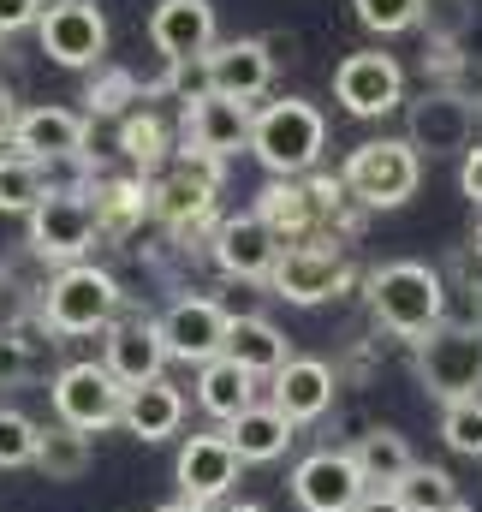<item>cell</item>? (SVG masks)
I'll use <instances>...</instances> for the list:
<instances>
[{
  "mask_svg": "<svg viewBox=\"0 0 482 512\" xmlns=\"http://www.w3.org/2000/svg\"><path fill=\"white\" fill-rule=\"evenodd\" d=\"M239 453L227 447V435H185L179 459H173V483H179V501H197V507H221L239 483Z\"/></svg>",
  "mask_w": 482,
  "mask_h": 512,
  "instance_id": "5bb4252c",
  "label": "cell"
},
{
  "mask_svg": "<svg viewBox=\"0 0 482 512\" xmlns=\"http://www.w3.org/2000/svg\"><path fill=\"white\" fill-rule=\"evenodd\" d=\"M334 393H340V376H334L322 358H286V364L268 376V405H274L292 429H298V423L328 417Z\"/></svg>",
  "mask_w": 482,
  "mask_h": 512,
  "instance_id": "ac0fdd59",
  "label": "cell"
},
{
  "mask_svg": "<svg viewBox=\"0 0 482 512\" xmlns=\"http://www.w3.org/2000/svg\"><path fill=\"white\" fill-rule=\"evenodd\" d=\"M477 328H482V298H477Z\"/></svg>",
  "mask_w": 482,
  "mask_h": 512,
  "instance_id": "7dc6e473",
  "label": "cell"
},
{
  "mask_svg": "<svg viewBox=\"0 0 482 512\" xmlns=\"http://www.w3.org/2000/svg\"><path fill=\"white\" fill-rule=\"evenodd\" d=\"M12 126H18V102H12V90L0 84V143H12Z\"/></svg>",
  "mask_w": 482,
  "mask_h": 512,
  "instance_id": "ee69618b",
  "label": "cell"
},
{
  "mask_svg": "<svg viewBox=\"0 0 482 512\" xmlns=\"http://www.w3.org/2000/svg\"><path fill=\"white\" fill-rule=\"evenodd\" d=\"M250 114L256 108H244L233 96H197V102H185V149H203V155H215V161H233L239 149H250Z\"/></svg>",
  "mask_w": 482,
  "mask_h": 512,
  "instance_id": "ffe728a7",
  "label": "cell"
},
{
  "mask_svg": "<svg viewBox=\"0 0 482 512\" xmlns=\"http://www.w3.org/2000/svg\"><path fill=\"white\" fill-rule=\"evenodd\" d=\"M447 274H453L471 298H482V245H465V251L453 256V268H447Z\"/></svg>",
  "mask_w": 482,
  "mask_h": 512,
  "instance_id": "60d3db41",
  "label": "cell"
},
{
  "mask_svg": "<svg viewBox=\"0 0 482 512\" xmlns=\"http://www.w3.org/2000/svg\"><path fill=\"white\" fill-rule=\"evenodd\" d=\"M155 90H167V96H179V102L209 96V66H203V54H197V60H167V72H161Z\"/></svg>",
  "mask_w": 482,
  "mask_h": 512,
  "instance_id": "74e56055",
  "label": "cell"
},
{
  "mask_svg": "<svg viewBox=\"0 0 482 512\" xmlns=\"http://www.w3.org/2000/svg\"><path fill=\"white\" fill-rule=\"evenodd\" d=\"M125 310L120 280L96 262H66L42 292H36V316L54 334H108Z\"/></svg>",
  "mask_w": 482,
  "mask_h": 512,
  "instance_id": "3957f363",
  "label": "cell"
},
{
  "mask_svg": "<svg viewBox=\"0 0 482 512\" xmlns=\"http://www.w3.org/2000/svg\"><path fill=\"white\" fill-rule=\"evenodd\" d=\"M179 423H185V393L167 376H155V382H143V387H125V405H120L125 435H137V441H173Z\"/></svg>",
  "mask_w": 482,
  "mask_h": 512,
  "instance_id": "603a6c76",
  "label": "cell"
},
{
  "mask_svg": "<svg viewBox=\"0 0 482 512\" xmlns=\"http://www.w3.org/2000/svg\"><path fill=\"white\" fill-rule=\"evenodd\" d=\"M221 512H268V507H256V501H233V507H221Z\"/></svg>",
  "mask_w": 482,
  "mask_h": 512,
  "instance_id": "bcb514c9",
  "label": "cell"
},
{
  "mask_svg": "<svg viewBox=\"0 0 482 512\" xmlns=\"http://www.w3.org/2000/svg\"><path fill=\"white\" fill-rule=\"evenodd\" d=\"M322 143H328V120H322V108L304 102V96H280V102H262V108L250 114V155H256L274 179H304V173H316Z\"/></svg>",
  "mask_w": 482,
  "mask_h": 512,
  "instance_id": "7a4b0ae2",
  "label": "cell"
},
{
  "mask_svg": "<svg viewBox=\"0 0 482 512\" xmlns=\"http://www.w3.org/2000/svg\"><path fill=\"white\" fill-rule=\"evenodd\" d=\"M209 256L227 280H244V286H268V268L280 256V239L262 227V215H227L215 221V239H209Z\"/></svg>",
  "mask_w": 482,
  "mask_h": 512,
  "instance_id": "e0dca14e",
  "label": "cell"
},
{
  "mask_svg": "<svg viewBox=\"0 0 482 512\" xmlns=\"http://www.w3.org/2000/svg\"><path fill=\"white\" fill-rule=\"evenodd\" d=\"M149 42L161 60H197L209 54L221 36H215V6L209 0H161L149 12Z\"/></svg>",
  "mask_w": 482,
  "mask_h": 512,
  "instance_id": "7402d4cb",
  "label": "cell"
},
{
  "mask_svg": "<svg viewBox=\"0 0 482 512\" xmlns=\"http://www.w3.org/2000/svg\"><path fill=\"white\" fill-rule=\"evenodd\" d=\"M30 221V251L42 262H90V245H96V215H90V197L84 191H60L48 185V197L24 215Z\"/></svg>",
  "mask_w": 482,
  "mask_h": 512,
  "instance_id": "9c48e42d",
  "label": "cell"
},
{
  "mask_svg": "<svg viewBox=\"0 0 482 512\" xmlns=\"http://www.w3.org/2000/svg\"><path fill=\"white\" fill-rule=\"evenodd\" d=\"M417 382L429 399H482V328L477 322H441L417 340Z\"/></svg>",
  "mask_w": 482,
  "mask_h": 512,
  "instance_id": "5b68a950",
  "label": "cell"
},
{
  "mask_svg": "<svg viewBox=\"0 0 482 512\" xmlns=\"http://www.w3.org/2000/svg\"><path fill=\"white\" fill-rule=\"evenodd\" d=\"M334 102L352 114V120H381L405 102V72L393 54L381 48H363V54H346L334 66Z\"/></svg>",
  "mask_w": 482,
  "mask_h": 512,
  "instance_id": "8fae6325",
  "label": "cell"
},
{
  "mask_svg": "<svg viewBox=\"0 0 482 512\" xmlns=\"http://www.w3.org/2000/svg\"><path fill=\"white\" fill-rule=\"evenodd\" d=\"M221 358H233L244 376H274L286 358H292V346H286V334L268 322V316H233L227 322V340H221Z\"/></svg>",
  "mask_w": 482,
  "mask_h": 512,
  "instance_id": "484cf974",
  "label": "cell"
},
{
  "mask_svg": "<svg viewBox=\"0 0 482 512\" xmlns=\"http://www.w3.org/2000/svg\"><path fill=\"white\" fill-rule=\"evenodd\" d=\"M393 501L405 512H471L465 495H459V483H453L441 465H411V471L393 483Z\"/></svg>",
  "mask_w": 482,
  "mask_h": 512,
  "instance_id": "f546056e",
  "label": "cell"
},
{
  "mask_svg": "<svg viewBox=\"0 0 482 512\" xmlns=\"http://www.w3.org/2000/svg\"><path fill=\"white\" fill-rule=\"evenodd\" d=\"M477 137V114H471V96L459 90H423L405 114V143L417 155H465Z\"/></svg>",
  "mask_w": 482,
  "mask_h": 512,
  "instance_id": "4fadbf2b",
  "label": "cell"
},
{
  "mask_svg": "<svg viewBox=\"0 0 482 512\" xmlns=\"http://www.w3.org/2000/svg\"><path fill=\"white\" fill-rule=\"evenodd\" d=\"M352 453V465H358V477H363V489H393L417 459H411V441L399 435V429H363L358 441L346 447Z\"/></svg>",
  "mask_w": 482,
  "mask_h": 512,
  "instance_id": "4316f807",
  "label": "cell"
},
{
  "mask_svg": "<svg viewBox=\"0 0 482 512\" xmlns=\"http://www.w3.org/2000/svg\"><path fill=\"white\" fill-rule=\"evenodd\" d=\"M90 215H96V239H131L143 221H149V179H96L90 191Z\"/></svg>",
  "mask_w": 482,
  "mask_h": 512,
  "instance_id": "cb8c5ba5",
  "label": "cell"
},
{
  "mask_svg": "<svg viewBox=\"0 0 482 512\" xmlns=\"http://www.w3.org/2000/svg\"><path fill=\"white\" fill-rule=\"evenodd\" d=\"M48 399H54V417L66 429H84V435H102L120 423L125 387L108 376V364H66L54 382H48Z\"/></svg>",
  "mask_w": 482,
  "mask_h": 512,
  "instance_id": "30bf717a",
  "label": "cell"
},
{
  "mask_svg": "<svg viewBox=\"0 0 482 512\" xmlns=\"http://www.w3.org/2000/svg\"><path fill=\"white\" fill-rule=\"evenodd\" d=\"M48 0H0V36H18V30H36Z\"/></svg>",
  "mask_w": 482,
  "mask_h": 512,
  "instance_id": "ab89813d",
  "label": "cell"
},
{
  "mask_svg": "<svg viewBox=\"0 0 482 512\" xmlns=\"http://www.w3.org/2000/svg\"><path fill=\"white\" fill-rule=\"evenodd\" d=\"M352 286V268L334 239H304V245H286L268 268V292L286 298V304H322V298H340Z\"/></svg>",
  "mask_w": 482,
  "mask_h": 512,
  "instance_id": "ba28073f",
  "label": "cell"
},
{
  "mask_svg": "<svg viewBox=\"0 0 482 512\" xmlns=\"http://www.w3.org/2000/svg\"><path fill=\"white\" fill-rule=\"evenodd\" d=\"M441 441L465 459H482V399H453L441 405Z\"/></svg>",
  "mask_w": 482,
  "mask_h": 512,
  "instance_id": "836d02e7",
  "label": "cell"
},
{
  "mask_svg": "<svg viewBox=\"0 0 482 512\" xmlns=\"http://www.w3.org/2000/svg\"><path fill=\"white\" fill-rule=\"evenodd\" d=\"M340 179H346V191L363 209H399L423 185V155L405 137H369V143H358L346 155Z\"/></svg>",
  "mask_w": 482,
  "mask_h": 512,
  "instance_id": "8992f818",
  "label": "cell"
},
{
  "mask_svg": "<svg viewBox=\"0 0 482 512\" xmlns=\"http://www.w3.org/2000/svg\"><path fill=\"white\" fill-rule=\"evenodd\" d=\"M36 42L66 72H96L108 54V18L96 0H48L36 18Z\"/></svg>",
  "mask_w": 482,
  "mask_h": 512,
  "instance_id": "52a82bcc",
  "label": "cell"
},
{
  "mask_svg": "<svg viewBox=\"0 0 482 512\" xmlns=\"http://www.w3.org/2000/svg\"><path fill=\"white\" fill-rule=\"evenodd\" d=\"M221 435H227V447L239 453V465H274V459L292 447V423H286L268 399L244 405L233 423H221Z\"/></svg>",
  "mask_w": 482,
  "mask_h": 512,
  "instance_id": "d4e9b609",
  "label": "cell"
},
{
  "mask_svg": "<svg viewBox=\"0 0 482 512\" xmlns=\"http://www.w3.org/2000/svg\"><path fill=\"white\" fill-rule=\"evenodd\" d=\"M197 405L215 423H233L244 405H256V376H244L233 358H209V364H197Z\"/></svg>",
  "mask_w": 482,
  "mask_h": 512,
  "instance_id": "83f0119b",
  "label": "cell"
},
{
  "mask_svg": "<svg viewBox=\"0 0 482 512\" xmlns=\"http://www.w3.org/2000/svg\"><path fill=\"white\" fill-rule=\"evenodd\" d=\"M215 197H221V161L203 149H179L161 179H149V215L173 239H197L215 227Z\"/></svg>",
  "mask_w": 482,
  "mask_h": 512,
  "instance_id": "277c9868",
  "label": "cell"
},
{
  "mask_svg": "<svg viewBox=\"0 0 482 512\" xmlns=\"http://www.w3.org/2000/svg\"><path fill=\"white\" fill-rule=\"evenodd\" d=\"M24 376H30V346L12 328H0V387H18Z\"/></svg>",
  "mask_w": 482,
  "mask_h": 512,
  "instance_id": "f35d334b",
  "label": "cell"
},
{
  "mask_svg": "<svg viewBox=\"0 0 482 512\" xmlns=\"http://www.w3.org/2000/svg\"><path fill=\"white\" fill-rule=\"evenodd\" d=\"M352 6L369 36H405L417 30V12H423V0H352Z\"/></svg>",
  "mask_w": 482,
  "mask_h": 512,
  "instance_id": "8d00e7d4",
  "label": "cell"
},
{
  "mask_svg": "<svg viewBox=\"0 0 482 512\" xmlns=\"http://www.w3.org/2000/svg\"><path fill=\"white\" fill-rule=\"evenodd\" d=\"M120 155L137 167V173H155L167 155H173V137H167V120L149 114V108H131L120 120Z\"/></svg>",
  "mask_w": 482,
  "mask_h": 512,
  "instance_id": "4dcf8cb0",
  "label": "cell"
},
{
  "mask_svg": "<svg viewBox=\"0 0 482 512\" xmlns=\"http://www.w3.org/2000/svg\"><path fill=\"white\" fill-rule=\"evenodd\" d=\"M155 512H209V507H197V501H167V507H155Z\"/></svg>",
  "mask_w": 482,
  "mask_h": 512,
  "instance_id": "f6af8a7d",
  "label": "cell"
},
{
  "mask_svg": "<svg viewBox=\"0 0 482 512\" xmlns=\"http://www.w3.org/2000/svg\"><path fill=\"white\" fill-rule=\"evenodd\" d=\"M471 24H477V0H423L417 12V30L429 36V48H459Z\"/></svg>",
  "mask_w": 482,
  "mask_h": 512,
  "instance_id": "d6a6232c",
  "label": "cell"
},
{
  "mask_svg": "<svg viewBox=\"0 0 482 512\" xmlns=\"http://www.w3.org/2000/svg\"><path fill=\"white\" fill-rule=\"evenodd\" d=\"M90 114H131V102H143V90H137V78L120 72V66H96V78H90Z\"/></svg>",
  "mask_w": 482,
  "mask_h": 512,
  "instance_id": "d590c367",
  "label": "cell"
},
{
  "mask_svg": "<svg viewBox=\"0 0 482 512\" xmlns=\"http://www.w3.org/2000/svg\"><path fill=\"white\" fill-rule=\"evenodd\" d=\"M102 346H108L102 364H108V376L120 387H143L167 370V346H161V328L149 316H120Z\"/></svg>",
  "mask_w": 482,
  "mask_h": 512,
  "instance_id": "44dd1931",
  "label": "cell"
},
{
  "mask_svg": "<svg viewBox=\"0 0 482 512\" xmlns=\"http://www.w3.org/2000/svg\"><path fill=\"white\" fill-rule=\"evenodd\" d=\"M36 435L42 423H30L18 405H0V471H24L36 459Z\"/></svg>",
  "mask_w": 482,
  "mask_h": 512,
  "instance_id": "e575fe53",
  "label": "cell"
},
{
  "mask_svg": "<svg viewBox=\"0 0 482 512\" xmlns=\"http://www.w3.org/2000/svg\"><path fill=\"white\" fill-rule=\"evenodd\" d=\"M352 512H405V507L393 501V489H363L358 507H352Z\"/></svg>",
  "mask_w": 482,
  "mask_h": 512,
  "instance_id": "7bdbcfd3",
  "label": "cell"
},
{
  "mask_svg": "<svg viewBox=\"0 0 482 512\" xmlns=\"http://www.w3.org/2000/svg\"><path fill=\"white\" fill-rule=\"evenodd\" d=\"M84 137H90V120H84V114L42 102V108H18L12 155L42 161V167H54V161H84Z\"/></svg>",
  "mask_w": 482,
  "mask_h": 512,
  "instance_id": "2e32d148",
  "label": "cell"
},
{
  "mask_svg": "<svg viewBox=\"0 0 482 512\" xmlns=\"http://www.w3.org/2000/svg\"><path fill=\"white\" fill-rule=\"evenodd\" d=\"M203 66H209V90L215 96H233L244 108L256 96H268V84H274V60H268L262 36H227V42H215L203 54Z\"/></svg>",
  "mask_w": 482,
  "mask_h": 512,
  "instance_id": "d6986e66",
  "label": "cell"
},
{
  "mask_svg": "<svg viewBox=\"0 0 482 512\" xmlns=\"http://www.w3.org/2000/svg\"><path fill=\"white\" fill-rule=\"evenodd\" d=\"M363 495V477L346 447H316L292 465V501L304 512H352Z\"/></svg>",
  "mask_w": 482,
  "mask_h": 512,
  "instance_id": "9a60e30c",
  "label": "cell"
},
{
  "mask_svg": "<svg viewBox=\"0 0 482 512\" xmlns=\"http://www.w3.org/2000/svg\"><path fill=\"white\" fill-rule=\"evenodd\" d=\"M459 191L471 197V209H482V143H471L459 161Z\"/></svg>",
  "mask_w": 482,
  "mask_h": 512,
  "instance_id": "b9f144b4",
  "label": "cell"
},
{
  "mask_svg": "<svg viewBox=\"0 0 482 512\" xmlns=\"http://www.w3.org/2000/svg\"><path fill=\"white\" fill-rule=\"evenodd\" d=\"M369 316L375 328L399 334V340H423L429 328L447 322V274L429 262H381L369 280Z\"/></svg>",
  "mask_w": 482,
  "mask_h": 512,
  "instance_id": "6da1fadb",
  "label": "cell"
},
{
  "mask_svg": "<svg viewBox=\"0 0 482 512\" xmlns=\"http://www.w3.org/2000/svg\"><path fill=\"white\" fill-rule=\"evenodd\" d=\"M227 322H233L227 304H215V298H191V292L173 298V304L155 316L161 346H167V358H179V364H209V358H221Z\"/></svg>",
  "mask_w": 482,
  "mask_h": 512,
  "instance_id": "7c38bea8",
  "label": "cell"
},
{
  "mask_svg": "<svg viewBox=\"0 0 482 512\" xmlns=\"http://www.w3.org/2000/svg\"><path fill=\"white\" fill-rule=\"evenodd\" d=\"M48 483H78L90 465H96V447H90V435L84 429H66V423H48L42 435H36V459H30Z\"/></svg>",
  "mask_w": 482,
  "mask_h": 512,
  "instance_id": "f1b7e54d",
  "label": "cell"
},
{
  "mask_svg": "<svg viewBox=\"0 0 482 512\" xmlns=\"http://www.w3.org/2000/svg\"><path fill=\"white\" fill-rule=\"evenodd\" d=\"M48 197V167L24 161V155H0V215H30Z\"/></svg>",
  "mask_w": 482,
  "mask_h": 512,
  "instance_id": "1f68e13d",
  "label": "cell"
}]
</instances>
